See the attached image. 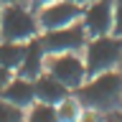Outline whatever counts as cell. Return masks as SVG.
<instances>
[{"mask_svg": "<svg viewBox=\"0 0 122 122\" xmlns=\"http://www.w3.org/2000/svg\"><path fill=\"white\" fill-rule=\"evenodd\" d=\"M120 69H122V64H120Z\"/></svg>", "mask_w": 122, "mask_h": 122, "instance_id": "obj_23", "label": "cell"}, {"mask_svg": "<svg viewBox=\"0 0 122 122\" xmlns=\"http://www.w3.org/2000/svg\"><path fill=\"white\" fill-rule=\"evenodd\" d=\"M102 122H122V107H117V109H112V112H107Z\"/></svg>", "mask_w": 122, "mask_h": 122, "instance_id": "obj_17", "label": "cell"}, {"mask_svg": "<svg viewBox=\"0 0 122 122\" xmlns=\"http://www.w3.org/2000/svg\"><path fill=\"white\" fill-rule=\"evenodd\" d=\"M0 10H3V3H0Z\"/></svg>", "mask_w": 122, "mask_h": 122, "instance_id": "obj_22", "label": "cell"}, {"mask_svg": "<svg viewBox=\"0 0 122 122\" xmlns=\"http://www.w3.org/2000/svg\"><path fill=\"white\" fill-rule=\"evenodd\" d=\"M23 122H59V114H56V104H46V102H33V104L25 109V120Z\"/></svg>", "mask_w": 122, "mask_h": 122, "instance_id": "obj_13", "label": "cell"}, {"mask_svg": "<svg viewBox=\"0 0 122 122\" xmlns=\"http://www.w3.org/2000/svg\"><path fill=\"white\" fill-rule=\"evenodd\" d=\"M74 94L84 109H97L102 114L122 107V69H109L86 76V81L74 89Z\"/></svg>", "mask_w": 122, "mask_h": 122, "instance_id": "obj_1", "label": "cell"}, {"mask_svg": "<svg viewBox=\"0 0 122 122\" xmlns=\"http://www.w3.org/2000/svg\"><path fill=\"white\" fill-rule=\"evenodd\" d=\"M84 64H86V74H102L109 69H120L122 64V38L114 33H104V36H92L84 46Z\"/></svg>", "mask_w": 122, "mask_h": 122, "instance_id": "obj_3", "label": "cell"}, {"mask_svg": "<svg viewBox=\"0 0 122 122\" xmlns=\"http://www.w3.org/2000/svg\"><path fill=\"white\" fill-rule=\"evenodd\" d=\"M0 3L5 5V3H28V0H0Z\"/></svg>", "mask_w": 122, "mask_h": 122, "instance_id": "obj_21", "label": "cell"}, {"mask_svg": "<svg viewBox=\"0 0 122 122\" xmlns=\"http://www.w3.org/2000/svg\"><path fill=\"white\" fill-rule=\"evenodd\" d=\"M102 120H104V114H102V112H97V109H84L79 122H102Z\"/></svg>", "mask_w": 122, "mask_h": 122, "instance_id": "obj_16", "label": "cell"}, {"mask_svg": "<svg viewBox=\"0 0 122 122\" xmlns=\"http://www.w3.org/2000/svg\"><path fill=\"white\" fill-rule=\"evenodd\" d=\"M81 112H84V107H81V102L76 99L74 92H71L69 97H64L59 104H56L59 122H79V120H81Z\"/></svg>", "mask_w": 122, "mask_h": 122, "instance_id": "obj_12", "label": "cell"}, {"mask_svg": "<svg viewBox=\"0 0 122 122\" xmlns=\"http://www.w3.org/2000/svg\"><path fill=\"white\" fill-rule=\"evenodd\" d=\"M48 3H53V0H28V5L33 8V10H38V8H43V5H48Z\"/></svg>", "mask_w": 122, "mask_h": 122, "instance_id": "obj_19", "label": "cell"}, {"mask_svg": "<svg viewBox=\"0 0 122 122\" xmlns=\"http://www.w3.org/2000/svg\"><path fill=\"white\" fill-rule=\"evenodd\" d=\"M46 71L56 76L64 86L74 92L86 81V64L81 53H48L46 56Z\"/></svg>", "mask_w": 122, "mask_h": 122, "instance_id": "obj_5", "label": "cell"}, {"mask_svg": "<svg viewBox=\"0 0 122 122\" xmlns=\"http://www.w3.org/2000/svg\"><path fill=\"white\" fill-rule=\"evenodd\" d=\"M38 38H41L46 53H81L89 41V33L84 30L81 20H76L56 30H41Z\"/></svg>", "mask_w": 122, "mask_h": 122, "instance_id": "obj_4", "label": "cell"}, {"mask_svg": "<svg viewBox=\"0 0 122 122\" xmlns=\"http://www.w3.org/2000/svg\"><path fill=\"white\" fill-rule=\"evenodd\" d=\"M81 25L84 30L92 36H104L112 33V20H114V10H112V0H92L81 8Z\"/></svg>", "mask_w": 122, "mask_h": 122, "instance_id": "obj_7", "label": "cell"}, {"mask_svg": "<svg viewBox=\"0 0 122 122\" xmlns=\"http://www.w3.org/2000/svg\"><path fill=\"white\" fill-rule=\"evenodd\" d=\"M0 97L8 99L10 104L20 107V109H28L33 102H36V89H33V79H25V76L13 74L8 79V84L0 89Z\"/></svg>", "mask_w": 122, "mask_h": 122, "instance_id": "obj_9", "label": "cell"}, {"mask_svg": "<svg viewBox=\"0 0 122 122\" xmlns=\"http://www.w3.org/2000/svg\"><path fill=\"white\" fill-rule=\"evenodd\" d=\"M38 25L41 30H56L64 25H71L81 18V5H76L71 0H53L48 5L38 8Z\"/></svg>", "mask_w": 122, "mask_h": 122, "instance_id": "obj_6", "label": "cell"}, {"mask_svg": "<svg viewBox=\"0 0 122 122\" xmlns=\"http://www.w3.org/2000/svg\"><path fill=\"white\" fill-rule=\"evenodd\" d=\"M46 56L48 53L43 51V43H41V38H30L25 41V51H23V59H20V66L15 69L13 74L18 76H25V79H36L38 74H43L46 71Z\"/></svg>", "mask_w": 122, "mask_h": 122, "instance_id": "obj_8", "label": "cell"}, {"mask_svg": "<svg viewBox=\"0 0 122 122\" xmlns=\"http://www.w3.org/2000/svg\"><path fill=\"white\" fill-rule=\"evenodd\" d=\"M33 89H36V99L38 102H46V104H59L64 97L71 94V89L64 86V84H61L56 76H51L48 71H43V74H38L36 79H33Z\"/></svg>", "mask_w": 122, "mask_h": 122, "instance_id": "obj_10", "label": "cell"}, {"mask_svg": "<svg viewBox=\"0 0 122 122\" xmlns=\"http://www.w3.org/2000/svg\"><path fill=\"white\" fill-rule=\"evenodd\" d=\"M71 3H76V5H81V8H84L86 3H92V0H71Z\"/></svg>", "mask_w": 122, "mask_h": 122, "instance_id": "obj_20", "label": "cell"}, {"mask_svg": "<svg viewBox=\"0 0 122 122\" xmlns=\"http://www.w3.org/2000/svg\"><path fill=\"white\" fill-rule=\"evenodd\" d=\"M10 76H13V71H10V69L0 66V89H3V86L8 84V79H10Z\"/></svg>", "mask_w": 122, "mask_h": 122, "instance_id": "obj_18", "label": "cell"}, {"mask_svg": "<svg viewBox=\"0 0 122 122\" xmlns=\"http://www.w3.org/2000/svg\"><path fill=\"white\" fill-rule=\"evenodd\" d=\"M23 51H25V43H18V41H0V66L15 71V69L20 66Z\"/></svg>", "mask_w": 122, "mask_h": 122, "instance_id": "obj_11", "label": "cell"}, {"mask_svg": "<svg viewBox=\"0 0 122 122\" xmlns=\"http://www.w3.org/2000/svg\"><path fill=\"white\" fill-rule=\"evenodd\" d=\"M41 33L38 13L28 3H5L0 10V41L25 43Z\"/></svg>", "mask_w": 122, "mask_h": 122, "instance_id": "obj_2", "label": "cell"}, {"mask_svg": "<svg viewBox=\"0 0 122 122\" xmlns=\"http://www.w3.org/2000/svg\"><path fill=\"white\" fill-rule=\"evenodd\" d=\"M25 120V109L10 104L8 99L0 97V122H23Z\"/></svg>", "mask_w": 122, "mask_h": 122, "instance_id": "obj_14", "label": "cell"}, {"mask_svg": "<svg viewBox=\"0 0 122 122\" xmlns=\"http://www.w3.org/2000/svg\"><path fill=\"white\" fill-rule=\"evenodd\" d=\"M112 10H114V20H112V33L122 38V0H112Z\"/></svg>", "mask_w": 122, "mask_h": 122, "instance_id": "obj_15", "label": "cell"}]
</instances>
